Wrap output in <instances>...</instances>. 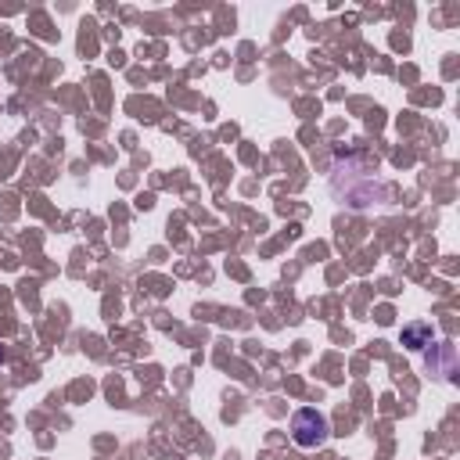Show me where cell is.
<instances>
[{"instance_id": "6da1fadb", "label": "cell", "mask_w": 460, "mask_h": 460, "mask_svg": "<svg viewBox=\"0 0 460 460\" xmlns=\"http://www.w3.org/2000/svg\"><path fill=\"white\" fill-rule=\"evenodd\" d=\"M328 417L321 414V410H314V406H305V410H298L295 417H291V439L302 446V449H317V446H324L328 442Z\"/></svg>"}, {"instance_id": "7a4b0ae2", "label": "cell", "mask_w": 460, "mask_h": 460, "mask_svg": "<svg viewBox=\"0 0 460 460\" xmlns=\"http://www.w3.org/2000/svg\"><path fill=\"white\" fill-rule=\"evenodd\" d=\"M403 346H410V349H428L431 346V324H406L403 328Z\"/></svg>"}, {"instance_id": "3957f363", "label": "cell", "mask_w": 460, "mask_h": 460, "mask_svg": "<svg viewBox=\"0 0 460 460\" xmlns=\"http://www.w3.org/2000/svg\"><path fill=\"white\" fill-rule=\"evenodd\" d=\"M0 356H4V353H0Z\"/></svg>"}]
</instances>
